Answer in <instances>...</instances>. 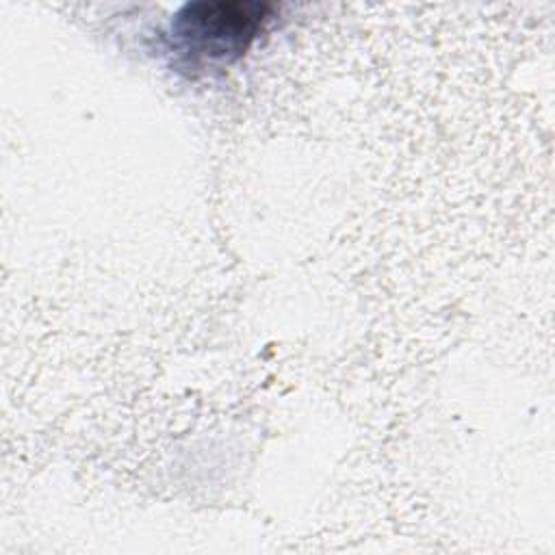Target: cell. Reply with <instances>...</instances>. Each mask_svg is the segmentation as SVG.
<instances>
[{
  "instance_id": "cell-1",
  "label": "cell",
  "mask_w": 555,
  "mask_h": 555,
  "mask_svg": "<svg viewBox=\"0 0 555 555\" xmlns=\"http://www.w3.org/2000/svg\"><path fill=\"white\" fill-rule=\"evenodd\" d=\"M275 7L258 0H199L182 4L165 33L171 63L186 76L225 69L247 54Z\"/></svg>"
}]
</instances>
